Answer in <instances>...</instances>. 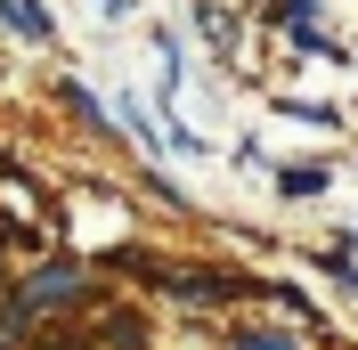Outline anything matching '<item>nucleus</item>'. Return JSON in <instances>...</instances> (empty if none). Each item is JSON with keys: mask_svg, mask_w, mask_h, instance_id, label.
<instances>
[{"mask_svg": "<svg viewBox=\"0 0 358 350\" xmlns=\"http://www.w3.org/2000/svg\"><path fill=\"white\" fill-rule=\"evenodd\" d=\"M66 302H82V261H49V269H33V277L17 285V302H8V326L41 318V309H66Z\"/></svg>", "mask_w": 358, "mask_h": 350, "instance_id": "nucleus-1", "label": "nucleus"}, {"mask_svg": "<svg viewBox=\"0 0 358 350\" xmlns=\"http://www.w3.org/2000/svg\"><path fill=\"white\" fill-rule=\"evenodd\" d=\"M0 17L17 24L24 41H49V33H57V24H49V8H41V0H0Z\"/></svg>", "mask_w": 358, "mask_h": 350, "instance_id": "nucleus-2", "label": "nucleus"}, {"mask_svg": "<svg viewBox=\"0 0 358 350\" xmlns=\"http://www.w3.org/2000/svg\"><path fill=\"white\" fill-rule=\"evenodd\" d=\"M277 188H285L293 204H301V196H326V163H293V172H277Z\"/></svg>", "mask_w": 358, "mask_h": 350, "instance_id": "nucleus-3", "label": "nucleus"}, {"mask_svg": "<svg viewBox=\"0 0 358 350\" xmlns=\"http://www.w3.org/2000/svg\"><path fill=\"white\" fill-rule=\"evenodd\" d=\"M236 350H293V334H285V326H245Z\"/></svg>", "mask_w": 358, "mask_h": 350, "instance_id": "nucleus-4", "label": "nucleus"}, {"mask_svg": "<svg viewBox=\"0 0 358 350\" xmlns=\"http://www.w3.org/2000/svg\"><path fill=\"white\" fill-rule=\"evenodd\" d=\"M277 17H285V24H293V33H301V24H310V17H317V0H277Z\"/></svg>", "mask_w": 358, "mask_h": 350, "instance_id": "nucleus-5", "label": "nucleus"}, {"mask_svg": "<svg viewBox=\"0 0 358 350\" xmlns=\"http://www.w3.org/2000/svg\"><path fill=\"white\" fill-rule=\"evenodd\" d=\"M326 277H334V285H350V293H358V269L342 261V253H326Z\"/></svg>", "mask_w": 358, "mask_h": 350, "instance_id": "nucleus-6", "label": "nucleus"}, {"mask_svg": "<svg viewBox=\"0 0 358 350\" xmlns=\"http://www.w3.org/2000/svg\"><path fill=\"white\" fill-rule=\"evenodd\" d=\"M0 237H8V220H0Z\"/></svg>", "mask_w": 358, "mask_h": 350, "instance_id": "nucleus-7", "label": "nucleus"}, {"mask_svg": "<svg viewBox=\"0 0 358 350\" xmlns=\"http://www.w3.org/2000/svg\"><path fill=\"white\" fill-rule=\"evenodd\" d=\"M350 244H358V228H350Z\"/></svg>", "mask_w": 358, "mask_h": 350, "instance_id": "nucleus-8", "label": "nucleus"}]
</instances>
